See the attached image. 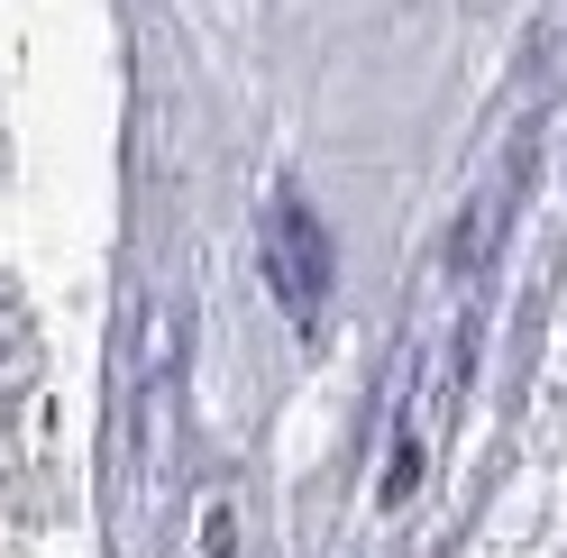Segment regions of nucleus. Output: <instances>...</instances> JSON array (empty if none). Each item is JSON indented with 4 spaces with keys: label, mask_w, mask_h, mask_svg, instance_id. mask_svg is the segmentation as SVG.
I'll use <instances>...</instances> for the list:
<instances>
[{
    "label": "nucleus",
    "mask_w": 567,
    "mask_h": 558,
    "mask_svg": "<svg viewBox=\"0 0 567 558\" xmlns=\"http://www.w3.org/2000/svg\"><path fill=\"white\" fill-rule=\"evenodd\" d=\"M266 275H275V293H284V311H293L302 330L321 321V302H330V238H321V220H311L293 193H275V211H266Z\"/></svg>",
    "instance_id": "f257e3e1"
},
{
    "label": "nucleus",
    "mask_w": 567,
    "mask_h": 558,
    "mask_svg": "<svg viewBox=\"0 0 567 558\" xmlns=\"http://www.w3.org/2000/svg\"><path fill=\"white\" fill-rule=\"evenodd\" d=\"M28 385H38V339H28V311L0 293V422L28 403Z\"/></svg>",
    "instance_id": "f03ea898"
}]
</instances>
